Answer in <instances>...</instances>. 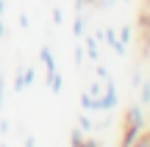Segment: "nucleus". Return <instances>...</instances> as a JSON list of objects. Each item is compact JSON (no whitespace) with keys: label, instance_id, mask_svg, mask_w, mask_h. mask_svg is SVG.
Segmentation results:
<instances>
[{"label":"nucleus","instance_id":"393cba45","mask_svg":"<svg viewBox=\"0 0 150 147\" xmlns=\"http://www.w3.org/2000/svg\"><path fill=\"white\" fill-rule=\"evenodd\" d=\"M108 125H111V117H106V120H100V122H97L95 128H100V131H103V128H108Z\"/></svg>","mask_w":150,"mask_h":147},{"label":"nucleus","instance_id":"f3484780","mask_svg":"<svg viewBox=\"0 0 150 147\" xmlns=\"http://www.w3.org/2000/svg\"><path fill=\"white\" fill-rule=\"evenodd\" d=\"M53 22H56V25H64V11H61L59 6L53 8Z\"/></svg>","mask_w":150,"mask_h":147},{"label":"nucleus","instance_id":"9b49d317","mask_svg":"<svg viewBox=\"0 0 150 147\" xmlns=\"http://www.w3.org/2000/svg\"><path fill=\"white\" fill-rule=\"evenodd\" d=\"M86 144V133L81 128H72L70 131V147H83Z\"/></svg>","mask_w":150,"mask_h":147},{"label":"nucleus","instance_id":"4468645a","mask_svg":"<svg viewBox=\"0 0 150 147\" xmlns=\"http://www.w3.org/2000/svg\"><path fill=\"white\" fill-rule=\"evenodd\" d=\"M117 36H120V42H122L125 47H128V42H131V25H122V28H120V33H117Z\"/></svg>","mask_w":150,"mask_h":147},{"label":"nucleus","instance_id":"aec40b11","mask_svg":"<svg viewBox=\"0 0 150 147\" xmlns=\"http://www.w3.org/2000/svg\"><path fill=\"white\" fill-rule=\"evenodd\" d=\"M139 83H142V70H136L134 75H131V89H136Z\"/></svg>","mask_w":150,"mask_h":147},{"label":"nucleus","instance_id":"c85d7f7f","mask_svg":"<svg viewBox=\"0 0 150 147\" xmlns=\"http://www.w3.org/2000/svg\"><path fill=\"white\" fill-rule=\"evenodd\" d=\"M108 6H117V0H106V8H108Z\"/></svg>","mask_w":150,"mask_h":147},{"label":"nucleus","instance_id":"f03ea898","mask_svg":"<svg viewBox=\"0 0 150 147\" xmlns=\"http://www.w3.org/2000/svg\"><path fill=\"white\" fill-rule=\"evenodd\" d=\"M125 122L134 128H139V131H145L147 128V120H145V106L136 100V103H131L128 108H125Z\"/></svg>","mask_w":150,"mask_h":147},{"label":"nucleus","instance_id":"9d476101","mask_svg":"<svg viewBox=\"0 0 150 147\" xmlns=\"http://www.w3.org/2000/svg\"><path fill=\"white\" fill-rule=\"evenodd\" d=\"M78 128H81V131L86 133V136H89V133L95 131V122H92L89 111H81V114H78Z\"/></svg>","mask_w":150,"mask_h":147},{"label":"nucleus","instance_id":"bb28decb","mask_svg":"<svg viewBox=\"0 0 150 147\" xmlns=\"http://www.w3.org/2000/svg\"><path fill=\"white\" fill-rule=\"evenodd\" d=\"M6 36V25H3V17H0V39Z\"/></svg>","mask_w":150,"mask_h":147},{"label":"nucleus","instance_id":"20e7f679","mask_svg":"<svg viewBox=\"0 0 150 147\" xmlns=\"http://www.w3.org/2000/svg\"><path fill=\"white\" fill-rule=\"evenodd\" d=\"M142 133H145V131H139V128H134V125H128V122H125V125H122V139H120V147H131L136 139L142 136Z\"/></svg>","mask_w":150,"mask_h":147},{"label":"nucleus","instance_id":"2eb2a0df","mask_svg":"<svg viewBox=\"0 0 150 147\" xmlns=\"http://www.w3.org/2000/svg\"><path fill=\"white\" fill-rule=\"evenodd\" d=\"M131 147H150V131H147V133H142V136L136 139V142L131 144Z\"/></svg>","mask_w":150,"mask_h":147},{"label":"nucleus","instance_id":"4be33fe9","mask_svg":"<svg viewBox=\"0 0 150 147\" xmlns=\"http://www.w3.org/2000/svg\"><path fill=\"white\" fill-rule=\"evenodd\" d=\"M86 6H95V8H106V0H86Z\"/></svg>","mask_w":150,"mask_h":147},{"label":"nucleus","instance_id":"1a4fd4ad","mask_svg":"<svg viewBox=\"0 0 150 147\" xmlns=\"http://www.w3.org/2000/svg\"><path fill=\"white\" fill-rule=\"evenodd\" d=\"M136 92H139V103L145 106V108H150V78L136 86Z\"/></svg>","mask_w":150,"mask_h":147},{"label":"nucleus","instance_id":"ddd939ff","mask_svg":"<svg viewBox=\"0 0 150 147\" xmlns=\"http://www.w3.org/2000/svg\"><path fill=\"white\" fill-rule=\"evenodd\" d=\"M86 94H89V97H100V94H103V83H100V81H92Z\"/></svg>","mask_w":150,"mask_h":147},{"label":"nucleus","instance_id":"7ed1b4c3","mask_svg":"<svg viewBox=\"0 0 150 147\" xmlns=\"http://www.w3.org/2000/svg\"><path fill=\"white\" fill-rule=\"evenodd\" d=\"M100 39H106V44H108V47H111V50H114V53H117V56H128V47H125V44L120 42L117 31H114L111 25H108L106 31H103V36H100Z\"/></svg>","mask_w":150,"mask_h":147},{"label":"nucleus","instance_id":"0eeeda50","mask_svg":"<svg viewBox=\"0 0 150 147\" xmlns=\"http://www.w3.org/2000/svg\"><path fill=\"white\" fill-rule=\"evenodd\" d=\"M45 81H47V86H50V92H53V94H61V92H64V75H61L59 70H56L53 75H45Z\"/></svg>","mask_w":150,"mask_h":147},{"label":"nucleus","instance_id":"6e6552de","mask_svg":"<svg viewBox=\"0 0 150 147\" xmlns=\"http://www.w3.org/2000/svg\"><path fill=\"white\" fill-rule=\"evenodd\" d=\"M83 33H86V17H83V11H78L75 20H72V36L75 39H83Z\"/></svg>","mask_w":150,"mask_h":147},{"label":"nucleus","instance_id":"a211bd4d","mask_svg":"<svg viewBox=\"0 0 150 147\" xmlns=\"http://www.w3.org/2000/svg\"><path fill=\"white\" fill-rule=\"evenodd\" d=\"M95 72H97V78H103V81L108 78V70H106V67L100 64V61H95Z\"/></svg>","mask_w":150,"mask_h":147},{"label":"nucleus","instance_id":"c756f323","mask_svg":"<svg viewBox=\"0 0 150 147\" xmlns=\"http://www.w3.org/2000/svg\"><path fill=\"white\" fill-rule=\"evenodd\" d=\"M147 56H150V33H147Z\"/></svg>","mask_w":150,"mask_h":147},{"label":"nucleus","instance_id":"dca6fc26","mask_svg":"<svg viewBox=\"0 0 150 147\" xmlns=\"http://www.w3.org/2000/svg\"><path fill=\"white\" fill-rule=\"evenodd\" d=\"M6 106V75H0V111Z\"/></svg>","mask_w":150,"mask_h":147},{"label":"nucleus","instance_id":"f257e3e1","mask_svg":"<svg viewBox=\"0 0 150 147\" xmlns=\"http://www.w3.org/2000/svg\"><path fill=\"white\" fill-rule=\"evenodd\" d=\"M117 103H120V94H117V83H114V78L108 75L106 81H103V94H100V97H92V100H89V111L111 114V111L117 108Z\"/></svg>","mask_w":150,"mask_h":147},{"label":"nucleus","instance_id":"412c9836","mask_svg":"<svg viewBox=\"0 0 150 147\" xmlns=\"http://www.w3.org/2000/svg\"><path fill=\"white\" fill-rule=\"evenodd\" d=\"M75 64H83V44H78V47H75Z\"/></svg>","mask_w":150,"mask_h":147},{"label":"nucleus","instance_id":"5701e85b","mask_svg":"<svg viewBox=\"0 0 150 147\" xmlns=\"http://www.w3.org/2000/svg\"><path fill=\"white\" fill-rule=\"evenodd\" d=\"M8 120H6V117H3V120H0V133H3V136H6V133H8Z\"/></svg>","mask_w":150,"mask_h":147},{"label":"nucleus","instance_id":"39448f33","mask_svg":"<svg viewBox=\"0 0 150 147\" xmlns=\"http://www.w3.org/2000/svg\"><path fill=\"white\" fill-rule=\"evenodd\" d=\"M39 61L45 64V75H53L56 72V56H53V50H50L47 44L39 50Z\"/></svg>","mask_w":150,"mask_h":147},{"label":"nucleus","instance_id":"f8f14e48","mask_svg":"<svg viewBox=\"0 0 150 147\" xmlns=\"http://www.w3.org/2000/svg\"><path fill=\"white\" fill-rule=\"evenodd\" d=\"M33 81H36V70H33V67H25V70H22V83H25V89L33 86Z\"/></svg>","mask_w":150,"mask_h":147},{"label":"nucleus","instance_id":"6ab92c4d","mask_svg":"<svg viewBox=\"0 0 150 147\" xmlns=\"http://www.w3.org/2000/svg\"><path fill=\"white\" fill-rule=\"evenodd\" d=\"M17 22H20L22 31H28V28H31V17H28V14H20V20H17Z\"/></svg>","mask_w":150,"mask_h":147},{"label":"nucleus","instance_id":"a878e982","mask_svg":"<svg viewBox=\"0 0 150 147\" xmlns=\"http://www.w3.org/2000/svg\"><path fill=\"white\" fill-rule=\"evenodd\" d=\"M25 147H36V136H25Z\"/></svg>","mask_w":150,"mask_h":147},{"label":"nucleus","instance_id":"cd10ccee","mask_svg":"<svg viewBox=\"0 0 150 147\" xmlns=\"http://www.w3.org/2000/svg\"><path fill=\"white\" fill-rule=\"evenodd\" d=\"M3 11H6V0H0V17H3Z\"/></svg>","mask_w":150,"mask_h":147},{"label":"nucleus","instance_id":"423d86ee","mask_svg":"<svg viewBox=\"0 0 150 147\" xmlns=\"http://www.w3.org/2000/svg\"><path fill=\"white\" fill-rule=\"evenodd\" d=\"M83 50L89 53V58L92 61H100V47H97V36H92V33H83Z\"/></svg>","mask_w":150,"mask_h":147},{"label":"nucleus","instance_id":"7c9ffc66","mask_svg":"<svg viewBox=\"0 0 150 147\" xmlns=\"http://www.w3.org/2000/svg\"><path fill=\"white\" fill-rule=\"evenodd\" d=\"M122 3H134V0H122Z\"/></svg>","mask_w":150,"mask_h":147},{"label":"nucleus","instance_id":"b1692460","mask_svg":"<svg viewBox=\"0 0 150 147\" xmlns=\"http://www.w3.org/2000/svg\"><path fill=\"white\" fill-rule=\"evenodd\" d=\"M78 11H86V0H75V14Z\"/></svg>","mask_w":150,"mask_h":147}]
</instances>
